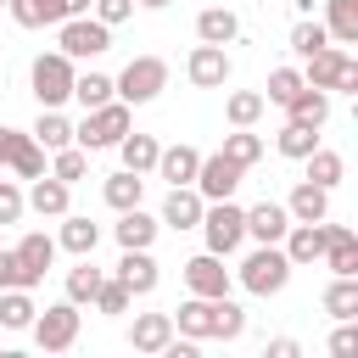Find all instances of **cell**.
Segmentation results:
<instances>
[{
    "instance_id": "1",
    "label": "cell",
    "mask_w": 358,
    "mask_h": 358,
    "mask_svg": "<svg viewBox=\"0 0 358 358\" xmlns=\"http://www.w3.org/2000/svg\"><path fill=\"white\" fill-rule=\"evenodd\" d=\"M168 319H173V336H190V341H241L246 336V308L229 296H185Z\"/></svg>"
},
{
    "instance_id": "2",
    "label": "cell",
    "mask_w": 358,
    "mask_h": 358,
    "mask_svg": "<svg viewBox=\"0 0 358 358\" xmlns=\"http://www.w3.org/2000/svg\"><path fill=\"white\" fill-rule=\"evenodd\" d=\"M241 285L252 296H280L291 285V257L280 252V241H257L246 257H241Z\"/></svg>"
},
{
    "instance_id": "3",
    "label": "cell",
    "mask_w": 358,
    "mask_h": 358,
    "mask_svg": "<svg viewBox=\"0 0 358 358\" xmlns=\"http://www.w3.org/2000/svg\"><path fill=\"white\" fill-rule=\"evenodd\" d=\"M129 112H134V106H129V101H117V95H112L106 106H90V112H84V123L73 129V145H84V151H112V145L134 129V117H129Z\"/></svg>"
},
{
    "instance_id": "4",
    "label": "cell",
    "mask_w": 358,
    "mask_h": 358,
    "mask_svg": "<svg viewBox=\"0 0 358 358\" xmlns=\"http://www.w3.org/2000/svg\"><path fill=\"white\" fill-rule=\"evenodd\" d=\"M201 241H207V252H218V257H235L241 252V241H246V207H235V196H224V201H207V213H201Z\"/></svg>"
},
{
    "instance_id": "5",
    "label": "cell",
    "mask_w": 358,
    "mask_h": 358,
    "mask_svg": "<svg viewBox=\"0 0 358 358\" xmlns=\"http://www.w3.org/2000/svg\"><path fill=\"white\" fill-rule=\"evenodd\" d=\"M56 50H62L67 62H95V56L112 50V28L95 22L90 11H84V17H62V22H56Z\"/></svg>"
},
{
    "instance_id": "6",
    "label": "cell",
    "mask_w": 358,
    "mask_h": 358,
    "mask_svg": "<svg viewBox=\"0 0 358 358\" xmlns=\"http://www.w3.org/2000/svg\"><path fill=\"white\" fill-rule=\"evenodd\" d=\"M162 90H168V62H162V56H134V62L112 78V95L129 101V106H145V101H157Z\"/></svg>"
},
{
    "instance_id": "7",
    "label": "cell",
    "mask_w": 358,
    "mask_h": 358,
    "mask_svg": "<svg viewBox=\"0 0 358 358\" xmlns=\"http://www.w3.org/2000/svg\"><path fill=\"white\" fill-rule=\"evenodd\" d=\"M302 84H313V90H341V95H358V62L341 50V45H324V50H313L308 56V73H302Z\"/></svg>"
},
{
    "instance_id": "8",
    "label": "cell",
    "mask_w": 358,
    "mask_h": 358,
    "mask_svg": "<svg viewBox=\"0 0 358 358\" xmlns=\"http://www.w3.org/2000/svg\"><path fill=\"white\" fill-rule=\"evenodd\" d=\"M73 73H78V67H73L62 50H39L34 67H28L34 101H39V106H62V101H73Z\"/></svg>"
},
{
    "instance_id": "9",
    "label": "cell",
    "mask_w": 358,
    "mask_h": 358,
    "mask_svg": "<svg viewBox=\"0 0 358 358\" xmlns=\"http://www.w3.org/2000/svg\"><path fill=\"white\" fill-rule=\"evenodd\" d=\"M34 341L45 347V352H67L73 341H78V302H50L45 313H34Z\"/></svg>"
},
{
    "instance_id": "10",
    "label": "cell",
    "mask_w": 358,
    "mask_h": 358,
    "mask_svg": "<svg viewBox=\"0 0 358 358\" xmlns=\"http://www.w3.org/2000/svg\"><path fill=\"white\" fill-rule=\"evenodd\" d=\"M0 168H11L17 179H39V173H45V145H39L34 134L0 123Z\"/></svg>"
},
{
    "instance_id": "11",
    "label": "cell",
    "mask_w": 358,
    "mask_h": 358,
    "mask_svg": "<svg viewBox=\"0 0 358 358\" xmlns=\"http://www.w3.org/2000/svg\"><path fill=\"white\" fill-rule=\"evenodd\" d=\"M241 173H246V168H235L224 151H213V157H201V162H196V179H190V185L201 190V201H224V196H235Z\"/></svg>"
},
{
    "instance_id": "12",
    "label": "cell",
    "mask_w": 358,
    "mask_h": 358,
    "mask_svg": "<svg viewBox=\"0 0 358 358\" xmlns=\"http://www.w3.org/2000/svg\"><path fill=\"white\" fill-rule=\"evenodd\" d=\"M185 78H190L196 90H224V84H229V50H224V45H196V50L185 56Z\"/></svg>"
},
{
    "instance_id": "13",
    "label": "cell",
    "mask_w": 358,
    "mask_h": 358,
    "mask_svg": "<svg viewBox=\"0 0 358 358\" xmlns=\"http://www.w3.org/2000/svg\"><path fill=\"white\" fill-rule=\"evenodd\" d=\"M185 285H190V296H229V268H224V257H218V252H196V257L185 263Z\"/></svg>"
},
{
    "instance_id": "14",
    "label": "cell",
    "mask_w": 358,
    "mask_h": 358,
    "mask_svg": "<svg viewBox=\"0 0 358 358\" xmlns=\"http://www.w3.org/2000/svg\"><path fill=\"white\" fill-rule=\"evenodd\" d=\"M11 252H17V263H22V285H28V291H34V285L45 280V268L56 263V241H50L45 229H28Z\"/></svg>"
},
{
    "instance_id": "15",
    "label": "cell",
    "mask_w": 358,
    "mask_h": 358,
    "mask_svg": "<svg viewBox=\"0 0 358 358\" xmlns=\"http://www.w3.org/2000/svg\"><path fill=\"white\" fill-rule=\"evenodd\" d=\"M201 213H207V201H201L196 185H168V196H162V224L168 229H196Z\"/></svg>"
},
{
    "instance_id": "16",
    "label": "cell",
    "mask_w": 358,
    "mask_h": 358,
    "mask_svg": "<svg viewBox=\"0 0 358 358\" xmlns=\"http://www.w3.org/2000/svg\"><path fill=\"white\" fill-rule=\"evenodd\" d=\"M280 252L291 257V268L319 263V257H324V218H319V224H291V229L280 235Z\"/></svg>"
},
{
    "instance_id": "17",
    "label": "cell",
    "mask_w": 358,
    "mask_h": 358,
    "mask_svg": "<svg viewBox=\"0 0 358 358\" xmlns=\"http://www.w3.org/2000/svg\"><path fill=\"white\" fill-rule=\"evenodd\" d=\"M330 274H358V235L352 224H330L324 218V257H319Z\"/></svg>"
},
{
    "instance_id": "18",
    "label": "cell",
    "mask_w": 358,
    "mask_h": 358,
    "mask_svg": "<svg viewBox=\"0 0 358 358\" xmlns=\"http://www.w3.org/2000/svg\"><path fill=\"white\" fill-rule=\"evenodd\" d=\"M117 280H123L134 296H151V291H157V280H162V274H157V257H151V246H134V252H123V257H117Z\"/></svg>"
},
{
    "instance_id": "19",
    "label": "cell",
    "mask_w": 358,
    "mask_h": 358,
    "mask_svg": "<svg viewBox=\"0 0 358 358\" xmlns=\"http://www.w3.org/2000/svg\"><path fill=\"white\" fill-rule=\"evenodd\" d=\"M157 229H162V218H151L145 207H123V213H117V224H112V235H117V246H123V252L151 246V241H157Z\"/></svg>"
},
{
    "instance_id": "20",
    "label": "cell",
    "mask_w": 358,
    "mask_h": 358,
    "mask_svg": "<svg viewBox=\"0 0 358 358\" xmlns=\"http://www.w3.org/2000/svg\"><path fill=\"white\" fill-rule=\"evenodd\" d=\"M22 201H28L39 218H62V213H67V201H73V185H62L56 173H39V179H34V190H28Z\"/></svg>"
},
{
    "instance_id": "21",
    "label": "cell",
    "mask_w": 358,
    "mask_h": 358,
    "mask_svg": "<svg viewBox=\"0 0 358 358\" xmlns=\"http://www.w3.org/2000/svg\"><path fill=\"white\" fill-rule=\"evenodd\" d=\"M285 213H291V224H319V218H330V190L313 185V179H302V185L291 190Z\"/></svg>"
},
{
    "instance_id": "22",
    "label": "cell",
    "mask_w": 358,
    "mask_h": 358,
    "mask_svg": "<svg viewBox=\"0 0 358 358\" xmlns=\"http://www.w3.org/2000/svg\"><path fill=\"white\" fill-rule=\"evenodd\" d=\"M173 341V319L168 313H134V324H129V347L134 352H162Z\"/></svg>"
},
{
    "instance_id": "23",
    "label": "cell",
    "mask_w": 358,
    "mask_h": 358,
    "mask_svg": "<svg viewBox=\"0 0 358 358\" xmlns=\"http://www.w3.org/2000/svg\"><path fill=\"white\" fill-rule=\"evenodd\" d=\"M196 162H201V151L196 145H162L157 151V179H168V185H190L196 179Z\"/></svg>"
},
{
    "instance_id": "24",
    "label": "cell",
    "mask_w": 358,
    "mask_h": 358,
    "mask_svg": "<svg viewBox=\"0 0 358 358\" xmlns=\"http://www.w3.org/2000/svg\"><path fill=\"white\" fill-rule=\"evenodd\" d=\"M285 229H291L285 201H257V207H246V235H252V241H280Z\"/></svg>"
},
{
    "instance_id": "25",
    "label": "cell",
    "mask_w": 358,
    "mask_h": 358,
    "mask_svg": "<svg viewBox=\"0 0 358 358\" xmlns=\"http://www.w3.org/2000/svg\"><path fill=\"white\" fill-rule=\"evenodd\" d=\"M56 246H67L73 257H95V246H101V224H90L84 213H62V235H56Z\"/></svg>"
},
{
    "instance_id": "26",
    "label": "cell",
    "mask_w": 358,
    "mask_h": 358,
    "mask_svg": "<svg viewBox=\"0 0 358 358\" xmlns=\"http://www.w3.org/2000/svg\"><path fill=\"white\" fill-rule=\"evenodd\" d=\"M285 117H296V123H313V129H324L330 123V90H313V84H302L291 101H285Z\"/></svg>"
},
{
    "instance_id": "27",
    "label": "cell",
    "mask_w": 358,
    "mask_h": 358,
    "mask_svg": "<svg viewBox=\"0 0 358 358\" xmlns=\"http://www.w3.org/2000/svg\"><path fill=\"white\" fill-rule=\"evenodd\" d=\"M101 196H106V207H112V213H123V207H140V196H145V173H129V168H117V173H106Z\"/></svg>"
},
{
    "instance_id": "28",
    "label": "cell",
    "mask_w": 358,
    "mask_h": 358,
    "mask_svg": "<svg viewBox=\"0 0 358 358\" xmlns=\"http://www.w3.org/2000/svg\"><path fill=\"white\" fill-rule=\"evenodd\" d=\"M235 34H241V17L224 11V6H207V11L196 17V39H201V45H229Z\"/></svg>"
},
{
    "instance_id": "29",
    "label": "cell",
    "mask_w": 358,
    "mask_h": 358,
    "mask_svg": "<svg viewBox=\"0 0 358 358\" xmlns=\"http://www.w3.org/2000/svg\"><path fill=\"white\" fill-rule=\"evenodd\" d=\"M112 151L123 157V168H129V173H151V168H157V151H162V145H157L151 134H134V129H129V134H123V140H117Z\"/></svg>"
},
{
    "instance_id": "30",
    "label": "cell",
    "mask_w": 358,
    "mask_h": 358,
    "mask_svg": "<svg viewBox=\"0 0 358 358\" xmlns=\"http://www.w3.org/2000/svg\"><path fill=\"white\" fill-rule=\"evenodd\" d=\"M319 302H324L330 319H358V274H336Z\"/></svg>"
},
{
    "instance_id": "31",
    "label": "cell",
    "mask_w": 358,
    "mask_h": 358,
    "mask_svg": "<svg viewBox=\"0 0 358 358\" xmlns=\"http://www.w3.org/2000/svg\"><path fill=\"white\" fill-rule=\"evenodd\" d=\"M324 34L336 45H358V0H324Z\"/></svg>"
},
{
    "instance_id": "32",
    "label": "cell",
    "mask_w": 358,
    "mask_h": 358,
    "mask_svg": "<svg viewBox=\"0 0 358 358\" xmlns=\"http://www.w3.org/2000/svg\"><path fill=\"white\" fill-rule=\"evenodd\" d=\"M17 28H56L62 22V0H6Z\"/></svg>"
},
{
    "instance_id": "33",
    "label": "cell",
    "mask_w": 358,
    "mask_h": 358,
    "mask_svg": "<svg viewBox=\"0 0 358 358\" xmlns=\"http://www.w3.org/2000/svg\"><path fill=\"white\" fill-rule=\"evenodd\" d=\"M313 145H319V129H313V123H296V117H285V129L274 134V151L291 157V162H302Z\"/></svg>"
},
{
    "instance_id": "34",
    "label": "cell",
    "mask_w": 358,
    "mask_h": 358,
    "mask_svg": "<svg viewBox=\"0 0 358 358\" xmlns=\"http://www.w3.org/2000/svg\"><path fill=\"white\" fill-rule=\"evenodd\" d=\"M34 140H39L45 151H62V145H73V123L62 117V106H39V123H34Z\"/></svg>"
},
{
    "instance_id": "35",
    "label": "cell",
    "mask_w": 358,
    "mask_h": 358,
    "mask_svg": "<svg viewBox=\"0 0 358 358\" xmlns=\"http://www.w3.org/2000/svg\"><path fill=\"white\" fill-rule=\"evenodd\" d=\"M302 162H308V179H313V185H324V190H336V185L347 179V162H341V151H324V145H313Z\"/></svg>"
},
{
    "instance_id": "36",
    "label": "cell",
    "mask_w": 358,
    "mask_h": 358,
    "mask_svg": "<svg viewBox=\"0 0 358 358\" xmlns=\"http://www.w3.org/2000/svg\"><path fill=\"white\" fill-rule=\"evenodd\" d=\"M235 168H257L263 162V134H252V129H235V134H224V145H218Z\"/></svg>"
},
{
    "instance_id": "37",
    "label": "cell",
    "mask_w": 358,
    "mask_h": 358,
    "mask_svg": "<svg viewBox=\"0 0 358 358\" xmlns=\"http://www.w3.org/2000/svg\"><path fill=\"white\" fill-rule=\"evenodd\" d=\"M34 313H39V308H34V296H28L22 285L0 291V324H6V330H28V324H34Z\"/></svg>"
},
{
    "instance_id": "38",
    "label": "cell",
    "mask_w": 358,
    "mask_h": 358,
    "mask_svg": "<svg viewBox=\"0 0 358 358\" xmlns=\"http://www.w3.org/2000/svg\"><path fill=\"white\" fill-rule=\"evenodd\" d=\"M73 101H78L84 112H90V106H106V101H112V78L95 73V67H90V73H73Z\"/></svg>"
},
{
    "instance_id": "39",
    "label": "cell",
    "mask_w": 358,
    "mask_h": 358,
    "mask_svg": "<svg viewBox=\"0 0 358 358\" xmlns=\"http://www.w3.org/2000/svg\"><path fill=\"white\" fill-rule=\"evenodd\" d=\"M263 106H268V101H263V90H235V95L224 101V117H229L235 129H252V123L263 117Z\"/></svg>"
},
{
    "instance_id": "40",
    "label": "cell",
    "mask_w": 358,
    "mask_h": 358,
    "mask_svg": "<svg viewBox=\"0 0 358 358\" xmlns=\"http://www.w3.org/2000/svg\"><path fill=\"white\" fill-rule=\"evenodd\" d=\"M50 173H56L62 185H78V179L90 173V151H84V145H62V151H50Z\"/></svg>"
},
{
    "instance_id": "41",
    "label": "cell",
    "mask_w": 358,
    "mask_h": 358,
    "mask_svg": "<svg viewBox=\"0 0 358 358\" xmlns=\"http://www.w3.org/2000/svg\"><path fill=\"white\" fill-rule=\"evenodd\" d=\"M101 280H106V274H101L90 257H78V268H67V302H78V308L95 302V285H101Z\"/></svg>"
},
{
    "instance_id": "42",
    "label": "cell",
    "mask_w": 358,
    "mask_h": 358,
    "mask_svg": "<svg viewBox=\"0 0 358 358\" xmlns=\"http://www.w3.org/2000/svg\"><path fill=\"white\" fill-rule=\"evenodd\" d=\"M330 45V34H324V22H313V17H296V28H291V50L308 62L313 50H324Z\"/></svg>"
},
{
    "instance_id": "43",
    "label": "cell",
    "mask_w": 358,
    "mask_h": 358,
    "mask_svg": "<svg viewBox=\"0 0 358 358\" xmlns=\"http://www.w3.org/2000/svg\"><path fill=\"white\" fill-rule=\"evenodd\" d=\"M129 302H134V291H129L117 274H106V280L95 285V313H129Z\"/></svg>"
},
{
    "instance_id": "44",
    "label": "cell",
    "mask_w": 358,
    "mask_h": 358,
    "mask_svg": "<svg viewBox=\"0 0 358 358\" xmlns=\"http://www.w3.org/2000/svg\"><path fill=\"white\" fill-rule=\"evenodd\" d=\"M296 90H302V73H296V67H274V73H268V90H263V101L285 106V101H291Z\"/></svg>"
},
{
    "instance_id": "45",
    "label": "cell",
    "mask_w": 358,
    "mask_h": 358,
    "mask_svg": "<svg viewBox=\"0 0 358 358\" xmlns=\"http://www.w3.org/2000/svg\"><path fill=\"white\" fill-rule=\"evenodd\" d=\"M90 17H95V22H106V28H117V22H129V17H134V0H90Z\"/></svg>"
},
{
    "instance_id": "46",
    "label": "cell",
    "mask_w": 358,
    "mask_h": 358,
    "mask_svg": "<svg viewBox=\"0 0 358 358\" xmlns=\"http://www.w3.org/2000/svg\"><path fill=\"white\" fill-rule=\"evenodd\" d=\"M28 213V201H22V190L11 185V179H0V224H17Z\"/></svg>"
},
{
    "instance_id": "47",
    "label": "cell",
    "mask_w": 358,
    "mask_h": 358,
    "mask_svg": "<svg viewBox=\"0 0 358 358\" xmlns=\"http://www.w3.org/2000/svg\"><path fill=\"white\" fill-rule=\"evenodd\" d=\"M330 352H336V358H352V352H358V330H352V319H341V330L330 336Z\"/></svg>"
},
{
    "instance_id": "48",
    "label": "cell",
    "mask_w": 358,
    "mask_h": 358,
    "mask_svg": "<svg viewBox=\"0 0 358 358\" xmlns=\"http://www.w3.org/2000/svg\"><path fill=\"white\" fill-rule=\"evenodd\" d=\"M11 285H22V263H17V252L0 246V291H11ZM22 291H28V285H22Z\"/></svg>"
},
{
    "instance_id": "49",
    "label": "cell",
    "mask_w": 358,
    "mask_h": 358,
    "mask_svg": "<svg viewBox=\"0 0 358 358\" xmlns=\"http://www.w3.org/2000/svg\"><path fill=\"white\" fill-rule=\"evenodd\" d=\"M296 352H302V347H296L291 336H274V341H268V358H296Z\"/></svg>"
},
{
    "instance_id": "50",
    "label": "cell",
    "mask_w": 358,
    "mask_h": 358,
    "mask_svg": "<svg viewBox=\"0 0 358 358\" xmlns=\"http://www.w3.org/2000/svg\"><path fill=\"white\" fill-rule=\"evenodd\" d=\"M90 11V0H62V17H84Z\"/></svg>"
},
{
    "instance_id": "51",
    "label": "cell",
    "mask_w": 358,
    "mask_h": 358,
    "mask_svg": "<svg viewBox=\"0 0 358 358\" xmlns=\"http://www.w3.org/2000/svg\"><path fill=\"white\" fill-rule=\"evenodd\" d=\"M134 6H145V11H162V6H173V0H134Z\"/></svg>"
},
{
    "instance_id": "52",
    "label": "cell",
    "mask_w": 358,
    "mask_h": 358,
    "mask_svg": "<svg viewBox=\"0 0 358 358\" xmlns=\"http://www.w3.org/2000/svg\"><path fill=\"white\" fill-rule=\"evenodd\" d=\"M296 17H313V0H296Z\"/></svg>"
},
{
    "instance_id": "53",
    "label": "cell",
    "mask_w": 358,
    "mask_h": 358,
    "mask_svg": "<svg viewBox=\"0 0 358 358\" xmlns=\"http://www.w3.org/2000/svg\"><path fill=\"white\" fill-rule=\"evenodd\" d=\"M0 6H6V0H0Z\"/></svg>"
}]
</instances>
